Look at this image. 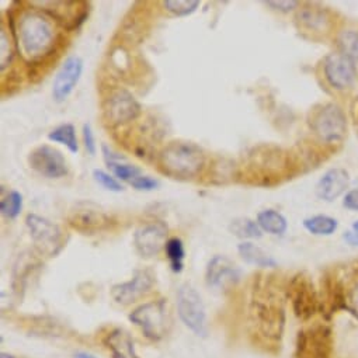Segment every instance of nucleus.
Masks as SVG:
<instances>
[{
    "label": "nucleus",
    "instance_id": "nucleus-1",
    "mask_svg": "<svg viewBox=\"0 0 358 358\" xmlns=\"http://www.w3.org/2000/svg\"><path fill=\"white\" fill-rule=\"evenodd\" d=\"M17 47L29 62H40L55 48L57 31L45 13L30 9L17 20V31L13 33Z\"/></svg>",
    "mask_w": 358,
    "mask_h": 358
},
{
    "label": "nucleus",
    "instance_id": "nucleus-2",
    "mask_svg": "<svg viewBox=\"0 0 358 358\" xmlns=\"http://www.w3.org/2000/svg\"><path fill=\"white\" fill-rule=\"evenodd\" d=\"M160 170L176 180H192L206 166V153L194 142L173 141L159 153Z\"/></svg>",
    "mask_w": 358,
    "mask_h": 358
},
{
    "label": "nucleus",
    "instance_id": "nucleus-3",
    "mask_svg": "<svg viewBox=\"0 0 358 358\" xmlns=\"http://www.w3.org/2000/svg\"><path fill=\"white\" fill-rule=\"evenodd\" d=\"M26 227L40 255H44L47 257H55L66 246L68 239L62 228L45 217L29 214L26 217Z\"/></svg>",
    "mask_w": 358,
    "mask_h": 358
},
{
    "label": "nucleus",
    "instance_id": "nucleus-4",
    "mask_svg": "<svg viewBox=\"0 0 358 358\" xmlns=\"http://www.w3.org/2000/svg\"><path fill=\"white\" fill-rule=\"evenodd\" d=\"M129 320L138 326L150 340H160L166 336L170 324L167 302L157 299L146 302L129 313Z\"/></svg>",
    "mask_w": 358,
    "mask_h": 358
},
{
    "label": "nucleus",
    "instance_id": "nucleus-5",
    "mask_svg": "<svg viewBox=\"0 0 358 358\" xmlns=\"http://www.w3.org/2000/svg\"><path fill=\"white\" fill-rule=\"evenodd\" d=\"M177 312L182 322L197 336H207V313L200 294L190 284L177 291Z\"/></svg>",
    "mask_w": 358,
    "mask_h": 358
},
{
    "label": "nucleus",
    "instance_id": "nucleus-6",
    "mask_svg": "<svg viewBox=\"0 0 358 358\" xmlns=\"http://www.w3.org/2000/svg\"><path fill=\"white\" fill-rule=\"evenodd\" d=\"M310 127L322 141L338 142L347 134V118L338 106L326 104L315 113Z\"/></svg>",
    "mask_w": 358,
    "mask_h": 358
},
{
    "label": "nucleus",
    "instance_id": "nucleus-7",
    "mask_svg": "<svg viewBox=\"0 0 358 358\" xmlns=\"http://www.w3.org/2000/svg\"><path fill=\"white\" fill-rule=\"evenodd\" d=\"M103 110L104 118L111 127H120L135 121L142 113L138 100L125 89L114 90L108 99H106Z\"/></svg>",
    "mask_w": 358,
    "mask_h": 358
},
{
    "label": "nucleus",
    "instance_id": "nucleus-8",
    "mask_svg": "<svg viewBox=\"0 0 358 358\" xmlns=\"http://www.w3.org/2000/svg\"><path fill=\"white\" fill-rule=\"evenodd\" d=\"M40 12L61 23L68 30L79 29L87 19V5L82 2H31Z\"/></svg>",
    "mask_w": 358,
    "mask_h": 358
},
{
    "label": "nucleus",
    "instance_id": "nucleus-9",
    "mask_svg": "<svg viewBox=\"0 0 358 358\" xmlns=\"http://www.w3.org/2000/svg\"><path fill=\"white\" fill-rule=\"evenodd\" d=\"M30 167L47 178H61L69 173L68 162L62 152L50 146L40 145L29 155Z\"/></svg>",
    "mask_w": 358,
    "mask_h": 358
},
{
    "label": "nucleus",
    "instance_id": "nucleus-10",
    "mask_svg": "<svg viewBox=\"0 0 358 358\" xmlns=\"http://www.w3.org/2000/svg\"><path fill=\"white\" fill-rule=\"evenodd\" d=\"M156 277L150 268L135 270L129 281L115 284L111 288L113 299L120 305H131L146 295L155 285Z\"/></svg>",
    "mask_w": 358,
    "mask_h": 358
},
{
    "label": "nucleus",
    "instance_id": "nucleus-11",
    "mask_svg": "<svg viewBox=\"0 0 358 358\" xmlns=\"http://www.w3.org/2000/svg\"><path fill=\"white\" fill-rule=\"evenodd\" d=\"M69 225L85 235H93L106 231L111 225V218L99 207L90 203L78 204L68 217Z\"/></svg>",
    "mask_w": 358,
    "mask_h": 358
},
{
    "label": "nucleus",
    "instance_id": "nucleus-12",
    "mask_svg": "<svg viewBox=\"0 0 358 358\" xmlns=\"http://www.w3.org/2000/svg\"><path fill=\"white\" fill-rule=\"evenodd\" d=\"M83 68V59L78 55H71L64 61L52 83V97L57 103H64L73 93L82 78Z\"/></svg>",
    "mask_w": 358,
    "mask_h": 358
},
{
    "label": "nucleus",
    "instance_id": "nucleus-13",
    "mask_svg": "<svg viewBox=\"0 0 358 358\" xmlns=\"http://www.w3.org/2000/svg\"><path fill=\"white\" fill-rule=\"evenodd\" d=\"M324 78L329 85L337 90L350 89L358 76L355 62H352L345 55L340 54H330L326 57L323 64Z\"/></svg>",
    "mask_w": 358,
    "mask_h": 358
},
{
    "label": "nucleus",
    "instance_id": "nucleus-14",
    "mask_svg": "<svg viewBox=\"0 0 358 358\" xmlns=\"http://www.w3.org/2000/svg\"><path fill=\"white\" fill-rule=\"evenodd\" d=\"M167 227L163 222L152 221L141 225L134 234V245L142 257H153L167 243Z\"/></svg>",
    "mask_w": 358,
    "mask_h": 358
},
{
    "label": "nucleus",
    "instance_id": "nucleus-15",
    "mask_svg": "<svg viewBox=\"0 0 358 358\" xmlns=\"http://www.w3.org/2000/svg\"><path fill=\"white\" fill-rule=\"evenodd\" d=\"M350 185V174L343 167H334L327 170L316 183V197L322 201L331 203L340 196L347 193Z\"/></svg>",
    "mask_w": 358,
    "mask_h": 358
},
{
    "label": "nucleus",
    "instance_id": "nucleus-16",
    "mask_svg": "<svg viewBox=\"0 0 358 358\" xmlns=\"http://www.w3.org/2000/svg\"><path fill=\"white\" fill-rule=\"evenodd\" d=\"M206 280L210 287L221 289L239 282L241 271L228 257L218 255L208 262Z\"/></svg>",
    "mask_w": 358,
    "mask_h": 358
},
{
    "label": "nucleus",
    "instance_id": "nucleus-17",
    "mask_svg": "<svg viewBox=\"0 0 358 358\" xmlns=\"http://www.w3.org/2000/svg\"><path fill=\"white\" fill-rule=\"evenodd\" d=\"M104 344L110 350L113 358H139L131 334L121 327L110 330L104 337Z\"/></svg>",
    "mask_w": 358,
    "mask_h": 358
},
{
    "label": "nucleus",
    "instance_id": "nucleus-18",
    "mask_svg": "<svg viewBox=\"0 0 358 358\" xmlns=\"http://www.w3.org/2000/svg\"><path fill=\"white\" fill-rule=\"evenodd\" d=\"M101 149H103L104 160H106L108 169L113 171V174L118 178V180L131 185L136 177H139L142 174L139 167L128 163L124 156L115 153L107 145H103Z\"/></svg>",
    "mask_w": 358,
    "mask_h": 358
},
{
    "label": "nucleus",
    "instance_id": "nucleus-19",
    "mask_svg": "<svg viewBox=\"0 0 358 358\" xmlns=\"http://www.w3.org/2000/svg\"><path fill=\"white\" fill-rule=\"evenodd\" d=\"M238 252L239 256L252 266H256L259 268H275L277 267V262L268 255L266 253L262 248L256 246L252 242H242L238 246Z\"/></svg>",
    "mask_w": 358,
    "mask_h": 358
},
{
    "label": "nucleus",
    "instance_id": "nucleus-20",
    "mask_svg": "<svg viewBox=\"0 0 358 358\" xmlns=\"http://www.w3.org/2000/svg\"><path fill=\"white\" fill-rule=\"evenodd\" d=\"M263 232H267L270 235L281 236L287 232L288 229V222L285 217L275 211V210H263L257 214V221H256Z\"/></svg>",
    "mask_w": 358,
    "mask_h": 358
},
{
    "label": "nucleus",
    "instance_id": "nucleus-21",
    "mask_svg": "<svg viewBox=\"0 0 358 358\" xmlns=\"http://www.w3.org/2000/svg\"><path fill=\"white\" fill-rule=\"evenodd\" d=\"M302 225L309 234L316 236H330L338 228V222L336 218L329 215H320V214L305 218Z\"/></svg>",
    "mask_w": 358,
    "mask_h": 358
},
{
    "label": "nucleus",
    "instance_id": "nucleus-22",
    "mask_svg": "<svg viewBox=\"0 0 358 358\" xmlns=\"http://www.w3.org/2000/svg\"><path fill=\"white\" fill-rule=\"evenodd\" d=\"M48 139L51 142H57L61 145H65L69 152L78 153L79 152V143H78V136H76V128L73 124H61L57 128H54L48 134Z\"/></svg>",
    "mask_w": 358,
    "mask_h": 358
},
{
    "label": "nucleus",
    "instance_id": "nucleus-23",
    "mask_svg": "<svg viewBox=\"0 0 358 358\" xmlns=\"http://www.w3.org/2000/svg\"><path fill=\"white\" fill-rule=\"evenodd\" d=\"M166 257L174 273H182L185 268V243L180 238H170L164 246Z\"/></svg>",
    "mask_w": 358,
    "mask_h": 358
},
{
    "label": "nucleus",
    "instance_id": "nucleus-24",
    "mask_svg": "<svg viewBox=\"0 0 358 358\" xmlns=\"http://www.w3.org/2000/svg\"><path fill=\"white\" fill-rule=\"evenodd\" d=\"M229 231L232 235L241 239H260L262 238V229L257 222L249 220V218H236L231 222Z\"/></svg>",
    "mask_w": 358,
    "mask_h": 358
},
{
    "label": "nucleus",
    "instance_id": "nucleus-25",
    "mask_svg": "<svg viewBox=\"0 0 358 358\" xmlns=\"http://www.w3.org/2000/svg\"><path fill=\"white\" fill-rule=\"evenodd\" d=\"M23 210V196L22 193L13 190L8 193L0 201V213L6 220H16Z\"/></svg>",
    "mask_w": 358,
    "mask_h": 358
},
{
    "label": "nucleus",
    "instance_id": "nucleus-26",
    "mask_svg": "<svg viewBox=\"0 0 358 358\" xmlns=\"http://www.w3.org/2000/svg\"><path fill=\"white\" fill-rule=\"evenodd\" d=\"M163 8L177 17H186L200 8V2L199 0H164Z\"/></svg>",
    "mask_w": 358,
    "mask_h": 358
},
{
    "label": "nucleus",
    "instance_id": "nucleus-27",
    "mask_svg": "<svg viewBox=\"0 0 358 358\" xmlns=\"http://www.w3.org/2000/svg\"><path fill=\"white\" fill-rule=\"evenodd\" d=\"M338 48L352 62H358V31L347 30L338 37Z\"/></svg>",
    "mask_w": 358,
    "mask_h": 358
},
{
    "label": "nucleus",
    "instance_id": "nucleus-28",
    "mask_svg": "<svg viewBox=\"0 0 358 358\" xmlns=\"http://www.w3.org/2000/svg\"><path fill=\"white\" fill-rule=\"evenodd\" d=\"M34 263H36V259L31 257V256H20L16 266H15V280H13V284L15 287L17 288V291L20 289V287H23L24 281L27 280V275L31 273L33 267H34Z\"/></svg>",
    "mask_w": 358,
    "mask_h": 358
},
{
    "label": "nucleus",
    "instance_id": "nucleus-29",
    "mask_svg": "<svg viewBox=\"0 0 358 358\" xmlns=\"http://www.w3.org/2000/svg\"><path fill=\"white\" fill-rule=\"evenodd\" d=\"M13 59V44L5 30V26L0 27V69L2 72L10 65Z\"/></svg>",
    "mask_w": 358,
    "mask_h": 358
},
{
    "label": "nucleus",
    "instance_id": "nucleus-30",
    "mask_svg": "<svg viewBox=\"0 0 358 358\" xmlns=\"http://www.w3.org/2000/svg\"><path fill=\"white\" fill-rule=\"evenodd\" d=\"M93 177L94 180L106 190L108 192H113V193H121L124 190L122 185L117 180L115 177H113L110 173L104 171V170H100V169H96L93 170Z\"/></svg>",
    "mask_w": 358,
    "mask_h": 358
},
{
    "label": "nucleus",
    "instance_id": "nucleus-31",
    "mask_svg": "<svg viewBox=\"0 0 358 358\" xmlns=\"http://www.w3.org/2000/svg\"><path fill=\"white\" fill-rule=\"evenodd\" d=\"M299 19L310 30H317L319 27H324V23H326L322 13L312 9H305L302 13H299Z\"/></svg>",
    "mask_w": 358,
    "mask_h": 358
},
{
    "label": "nucleus",
    "instance_id": "nucleus-32",
    "mask_svg": "<svg viewBox=\"0 0 358 358\" xmlns=\"http://www.w3.org/2000/svg\"><path fill=\"white\" fill-rule=\"evenodd\" d=\"M129 186H132L138 192H152V190L159 187V182L156 180V178L150 177V176L141 174L139 177L135 178V180Z\"/></svg>",
    "mask_w": 358,
    "mask_h": 358
},
{
    "label": "nucleus",
    "instance_id": "nucleus-33",
    "mask_svg": "<svg viewBox=\"0 0 358 358\" xmlns=\"http://www.w3.org/2000/svg\"><path fill=\"white\" fill-rule=\"evenodd\" d=\"M82 134H83V143H85V148H86L87 153H89L90 156H94V155H96V150H97V145H96L94 132H93L92 125H90V124H83Z\"/></svg>",
    "mask_w": 358,
    "mask_h": 358
},
{
    "label": "nucleus",
    "instance_id": "nucleus-34",
    "mask_svg": "<svg viewBox=\"0 0 358 358\" xmlns=\"http://www.w3.org/2000/svg\"><path fill=\"white\" fill-rule=\"evenodd\" d=\"M343 207L348 211L358 213V182L355 183V186L352 189L347 190V193L344 194Z\"/></svg>",
    "mask_w": 358,
    "mask_h": 358
},
{
    "label": "nucleus",
    "instance_id": "nucleus-35",
    "mask_svg": "<svg viewBox=\"0 0 358 358\" xmlns=\"http://www.w3.org/2000/svg\"><path fill=\"white\" fill-rule=\"evenodd\" d=\"M266 6L273 8L274 10L282 12V13H288L291 10H294L298 6V2H288V0H278V2H264Z\"/></svg>",
    "mask_w": 358,
    "mask_h": 358
},
{
    "label": "nucleus",
    "instance_id": "nucleus-36",
    "mask_svg": "<svg viewBox=\"0 0 358 358\" xmlns=\"http://www.w3.org/2000/svg\"><path fill=\"white\" fill-rule=\"evenodd\" d=\"M343 239L347 245H350L352 248H358V232L347 231V232L343 234Z\"/></svg>",
    "mask_w": 358,
    "mask_h": 358
},
{
    "label": "nucleus",
    "instance_id": "nucleus-37",
    "mask_svg": "<svg viewBox=\"0 0 358 358\" xmlns=\"http://www.w3.org/2000/svg\"><path fill=\"white\" fill-rule=\"evenodd\" d=\"M75 358H96V357L92 355V354H89V352L80 351V352H76V354H75Z\"/></svg>",
    "mask_w": 358,
    "mask_h": 358
},
{
    "label": "nucleus",
    "instance_id": "nucleus-38",
    "mask_svg": "<svg viewBox=\"0 0 358 358\" xmlns=\"http://www.w3.org/2000/svg\"><path fill=\"white\" fill-rule=\"evenodd\" d=\"M352 302H354L355 306L358 308V285L355 287V289H354V292H352Z\"/></svg>",
    "mask_w": 358,
    "mask_h": 358
},
{
    "label": "nucleus",
    "instance_id": "nucleus-39",
    "mask_svg": "<svg viewBox=\"0 0 358 358\" xmlns=\"http://www.w3.org/2000/svg\"><path fill=\"white\" fill-rule=\"evenodd\" d=\"M0 358H15V355H12L9 352H2L0 354Z\"/></svg>",
    "mask_w": 358,
    "mask_h": 358
},
{
    "label": "nucleus",
    "instance_id": "nucleus-40",
    "mask_svg": "<svg viewBox=\"0 0 358 358\" xmlns=\"http://www.w3.org/2000/svg\"><path fill=\"white\" fill-rule=\"evenodd\" d=\"M352 231H354V232H358V220L354 221V224H352Z\"/></svg>",
    "mask_w": 358,
    "mask_h": 358
}]
</instances>
